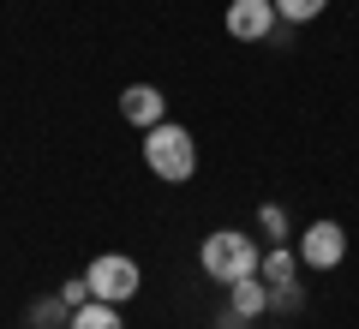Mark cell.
<instances>
[{
	"mask_svg": "<svg viewBox=\"0 0 359 329\" xmlns=\"http://www.w3.org/2000/svg\"><path fill=\"white\" fill-rule=\"evenodd\" d=\"M198 264H204L210 281L233 288V281L257 276V264H264V246H257L252 234H240V228H216L204 246H198Z\"/></svg>",
	"mask_w": 359,
	"mask_h": 329,
	"instance_id": "obj_1",
	"label": "cell"
},
{
	"mask_svg": "<svg viewBox=\"0 0 359 329\" xmlns=\"http://www.w3.org/2000/svg\"><path fill=\"white\" fill-rule=\"evenodd\" d=\"M144 168H150L156 180H168V186H186V180L198 174V144L186 126H174V120H162V126L144 132Z\"/></svg>",
	"mask_w": 359,
	"mask_h": 329,
	"instance_id": "obj_2",
	"label": "cell"
},
{
	"mask_svg": "<svg viewBox=\"0 0 359 329\" xmlns=\"http://www.w3.org/2000/svg\"><path fill=\"white\" fill-rule=\"evenodd\" d=\"M84 281H90V293H96V300L126 305L132 293L144 288V269H138V257H126V252H102L96 264L84 269Z\"/></svg>",
	"mask_w": 359,
	"mask_h": 329,
	"instance_id": "obj_3",
	"label": "cell"
},
{
	"mask_svg": "<svg viewBox=\"0 0 359 329\" xmlns=\"http://www.w3.org/2000/svg\"><path fill=\"white\" fill-rule=\"evenodd\" d=\"M222 25H228V36L233 42H269L276 36V25H282V13H276V0H228V18H222Z\"/></svg>",
	"mask_w": 359,
	"mask_h": 329,
	"instance_id": "obj_4",
	"label": "cell"
},
{
	"mask_svg": "<svg viewBox=\"0 0 359 329\" xmlns=\"http://www.w3.org/2000/svg\"><path fill=\"white\" fill-rule=\"evenodd\" d=\"M299 264H306V269H341L347 264L341 222H311V228L299 234Z\"/></svg>",
	"mask_w": 359,
	"mask_h": 329,
	"instance_id": "obj_5",
	"label": "cell"
},
{
	"mask_svg": "<svg viewBox=\"0 0 359 329\" xmlns=\"http://www.w3.org/2000/svg\"><path fill=\"white\" fill-rule=\"evenodd\" d=\"M120 114H126L132 126L150 132V126H162V120H168V96L156 84H126V90H120Z\"/></svg>",
	"mask_w": 359,
	"mask_h": 329,
	"instance_id": "obj_6",
	"label": "cell"
},
{
	"mask_svg": "<svg viewBox=\"0 0 359 329\" xmlns=\"http://www.w3.org/2000/svg\"><path fill=\"white\" fill-rule=\"evenodd\" d=\"M228 305L245 317V323H252V317H264V311H269V281H264V276L233 281V288H228Z\"/></svg>",
	"mask_w": 359,
	"mask_h": 329,
	"instance_id": "obj_7",
	"label": "cell"
},
{
	"mask_svg": "<svg viewBox=\"0 0 359 329\" xmlns=\"http://www.w3.org/2000/svg\"><path fill=\"white\" fill-rule=\"evenodd\" d=\"M257 276H264L269 288H282V281H299V252H287V246H276V252H264V264H257Z\"/></svg>",
	"mask_w": 359,
	"mask_h": 329,
	"instance_id": "obj_8",
	"label": "cell"
},
{
	"mask_svg": "<svg viewBox=\"0 0 359 329\" xmlns=\"http://www.w3.org/2000/svg\"><path fill=\"white\" fill-rule=\"evenodd\" d=\"M66 329H126V323H120V305L90 300V305H78V311H72V323H66Z\"/></svg>",
	"mask_w": 359,
	"mask_h": 329,
	"instance_id": "obj_9",
	"label": "cell"
},
{
	"mask_svg": "<svg viewBox=\"0 0 359 329\" xmlns=\"http://www.w3.org/2000/svg\"><path fill=\"white\" fill-rule=\"evenodd\" d=\"M323 6H330V0H276L282 25H311V18H323Z\"/></svg>",
	"mask_w": 359,
	"mask_h": 329,
	"instance_id": "obj_10",
	"label": "cell"
},
{
	"mask_svg": "<svg viewBox=\"0 0 359 329\" xmlns=\"http://www.w3.org/2000/svg\"><path fill=\"white\" fill-rule=\"evenodd\" d=\"M269 311H282V317L306 311V288H299V281H282V288H269Z\"/></svg>",
	"mask_w": 359,
	"mask_h": 329,
	"instance_id": "obj_11",
	"label": "cell"
},
{
	"mask_svg": "<svg viewBox=\"0 0 359 329\" xmlns=\"http://www.w3.org/2000/svg\"><path fill=\"white\" fill-rule=\"evenodd\" d=\"M257 228H264V240H294V228H287V210H282V203H264V210H257Z\"/></svg>",
	"mask_w": 359,
	"mask_h": 329,
	"instance_id": "obj_12",
	"label": "cell"
},
{
	"mask_svg": "<svg viewBox=\"0 0 359 329\" xmlns=\"http://www.w3.org/2000/svg\"><path fill=\"white\" fill-rule=\"evenodd\" d=\"M60 300H66V311H78V305H90L96 293H90V281L78 276V281H66V288H60Z\"/></svg>",
	"mask_w": 359,
	"mask_h": 329,
	"instance_id": "obj_13",
	"label": "cell"
},
{
	"mask_svg": "<svg viewBox=\"0 0 359 329\" xmlns=\"http://www.w3.org/2000/svg\"><path fill=\"white\" fill-rule=\"evenodd\" d=\"M216 329H245V317H240V311H233V305H228V311L216 317Z\"/></svg>",
	"mask_w": 359,
	"mask_h": 329,
	"instance_id": "obj_14",
	"label": "cell"
}]
</instances>
